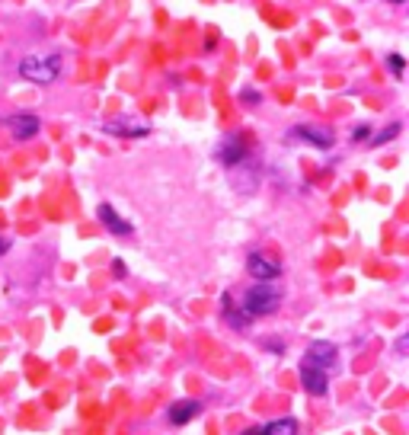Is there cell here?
Segmentation results:
<instances>
[{"label": "cell", "instance_id": "1", "mask_svg": "<svg viewBox=\"0 0 409 435\" xmlns=\"http://www.w3.org/2000/svg\"><path fill=\"white\" fill-rule=\"evenodd\" d=\"M19 74L32 83H51L61 74V58L58 55H26L19 61Z\"/></svg>", "mask_w": 409, "mask_h": 435}, {"label": "cell", "instance_id": "2", "mask_svg": "<svg viewBox=\"0 0 409 435\" xmlns=\"http://www.w3.org/2000/svg\"><path fill=\"white\" fill-rule=\"evenodd\" d=\"M275 307H278V288L268 285V281H256L246 291V298H243V311H246L249 317H266Z\"/></svg>", "mask_w": 409, "mask_h": 435}, {"label": "cell", "instance_id": "3", "mask_svg": "<svg viewBox=\"0 0 409 435\" xmlns=\"http://www.w3.org/2000/svg\"><path fill=\"white\" fill-rule=\"evenodd\" d=\"M298 375H300V387H304L310 397H323L326 394V384H329V377H326V368H317V365L304 362Z\"/></svg>", "mask_w": 409, "mask_h": 435}, {"label": "cell", "instance_id": "4", "mask_svg": "<svg viewBox=\"0 0 409 435\" xmlns=\"http://www.w3.org/2000/svg\"><path fill=\"white\" fill-rule=\"evenodd\" d=\"M307 362L317 365V368H329L332 362H336V345L326 343V339H317V343L307 345Z\"/></svg>", "mask_w": 409, "mask_h": 435}, {"label": "cell", "instance_id": "5", "mask_svg": "<svg viewBox=\"0 0 409 435\" xmlns=\"http://www.w3.org/2000/svg\"><path fill=\"white\" fill-rule=\"evenodd\" d=\"M246 272L253 275L256 281H272V279H278V272H281V269L275 266V262H268L266 256L253 253V256H249V259H246Z\"/></svg>", "mask_w": 409, "mask_h": 435}, {"label": "cell", "instance_id": "6", "mask_svg": "<svg viewBox=\"0 0 409 435\" xmlns=\"http://www.w3.org/2000/svg\"><path fill=\"white\" fill-rule=\"evenodd\" d=\"M99 221L106 224V230H112V234H119V237L131 234V224H128L125 218H119V211H115L112 205H106V202L99 205Z\"/></svg>", "mask_w": 409, "mask_h": 435}, {"label": "cell", "instance_id": "7", "mask_svg": "<svg viewBox=\"0 0 409 435\" xmlns=\"http://www.w3.org/2000/svg\"><path fill=\"white\" fill-rule=\"evenodd\" d=\"M166 416H170L173 426H185L189 419H195V416H198V400H179V403H173Z\"/></svg>", "mask_w": 409, "mask_h": 435}, {"label": "cell", "instance_id": "8", "mask_svg": "<svg viewBox=\"0 0 409 435\" xmlns=\"http://www.w3.org/2000/svg\"><path fill=\"white\" fill-rule=\"evenodd\" d=\"M291 134H294V138H304V141H310V144H317V147H332V134H329V131H323V128H313V125H298Z\"/></svg>", "mask_w": 409, "mask_h": 435}, {"label": "cell", "instance_id": "9", "mask_svg": "<svg viewBox=\"0 0 409 435\" xmlns=\"http://www.w3.org/2000/svg\"><path fill=\"white\" fill-rule=\"evenodd\" d=\"M10 131L16 134V138H32V134L38 131V119H36V115H13V119H10Z\"/></svg>", "mask_w": 409, "mask_h": 435}, {"label": "cell", "instance_id": "10", "mask_svg": "<svg viewBox=\"0 0 409 435\" xmlns=\"http://www.w3.org/2000/svg\"><path fill=\"white\" fill-rule=\"evenodd\" d=\"M243 154H246V147H243L240 141H227V144L221 147V154H217V157H221V163L234 166V163H240V160H243Z\"/></svg>", "mask_w": 409, "mask_h": 435}, {"label": "cell", "instance_id": "11", "mask_svg": "<svg viewBox=\"0 0 409 435\" xmlns=\"http://www.w3.org/2000/svg\"><path fill=\"white\" fill-rule=\"evenodd\" d=\"M266 435H298V419L285 416V419H275L266 426Z\"/></svg>", "mask_w": 409, "mask_h": 435}, {"label": "cell", "instance_id": "12", "mask_svg": "<svg viewBox=\"0 0 409 435\" xmlns=\"http://www.w3.org/2000/svg\"><path fill=\"white\" fill-rule=\"evenodd\" d=\"M224 307H227V311H224V317H227L230 323L236 326V330H246L249 313H246V311H236V307H230V304H227V298H224Z\"/></svg>", "mask_w": 409, "mask_h": 435}, {"label": "cell", "instance_id": "13", "mask_svg": "<svg viewBox=\"0 0 409 435\" xmlns=\"http://www.w3.org/2000/svg\"><path fill=\"white\" fill-rule=\"evenodd\" d=\"M106 131H119V134H125V138H144V134H147V128H134V125H115V122H112V125H106Z\"/></svg>", "mask_w": 409, "mask_h": 435}, {"label": "cell", "instance_id": "14", "mask_svg": "<svg viewBox=\"0 0 409 435\" xmlns=\"http://www.w3.org/2000/svg\"><path fill=\"white\" fill-rule=\"evenodd\" d=\"M396 134H400V122H393V125H390L387 131H381L374 141H371V144H374V147H381V144H387V141H393Z\"/></svg>", "mask_w": 409, "mask_h": 435}, {"label": "cell", "instance_id": "15", "mask_svg": "<svg viewBox=\"0 0 409 435\" xmlns=\"http://www.w3.org/2000/svg\"><path fill=\"white\" fill-rule=\"evenodd\" d=\"M403 68H406V61H403V55H390V70H393L396 77L403 74Z\"/></svg>", "mask_w": 409, "mask_h": 435}, {"label": "cell", "instance_id": "16", "mask_svg": "<svg viewBox=\"0 0 409 435\" xmlns=\"http://www.w3.org/2000/svg\"><path fill=\"white\" fill-rule=\"evenodd\" d=\"M368 134H371V131H368V125H358L355 131H351V138H355V141H368Z\"/></svg>", "mask_w": 409, "mask_h": 435}, {"label": "cell", "instance_id": "17", "mask_svg": "<svg viewBox=\"0 0 409 435\" xmlns=\"http://www.w3.org/2000/svg\"><path fill=\"white\" fill-rule=\"evenodd\" d=\"M112 272L121 279V275H125V262H121V259H115V262H112Z\"/></svg>", "mask_w": 409, "mask_h": 435}, {"label": "cell", "instance_id": "18", "mask_svg": "<svg viewBox=\"0 0 409 435\" xmlns=\"http://www.w3.org/2000/svg\"><path fill=\"white\" fill-rule=\"evenodd\" d=\"M243 100H246V102H259V93H253V90H246V93H243Z\"/></svg>", "mask_w": 409, "mask_h": 435}, {"label": "cell", "instance_id": "19", "mask_svg": "<svg viewBox=\"0 0 409 435\" xmlns=\"http://www.w3.org/2000/svg\"><path fill=\"white\" fill-rule=\"evenodd\" d=\"M243 435H266V426H256V429H246Z\"/></svg>", "mask_w": 409, "mask_h": 435}, {"label": "cell", "instance_id": "20", "mask_svg": "<svg viewBox=\"0 0 409 435\" xmlns=\"http://www.w3.org/2000/svg\"><path fill=\"white\" fill-rule=\"evenodd\" d=\"M6 249H10V240H4V237H0V256H4Z\"/></svg>", "mask_w": 409, "mask_h": 435}, {"label": "cell", "instance_id": "21", "mask_svg": "<svg viewBox=\"0 0 409 435\" xmlns=\"http://www.w3.org/2000/svg\"><path fill=\"white\" fill-rule=\"evenodd\" d=\"M390 4H403V0H390Z\"/></svg>", "mask_w": 409, "mask_h": 435}]
</instances>
